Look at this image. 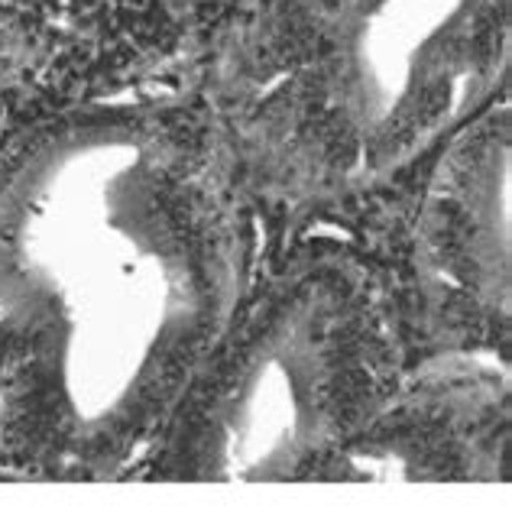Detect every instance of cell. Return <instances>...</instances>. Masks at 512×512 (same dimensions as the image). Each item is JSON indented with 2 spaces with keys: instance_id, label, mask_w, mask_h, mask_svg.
<instances>
[{
  "instance_id": "1",
  "label": "cell",
  "mask_w": 512,
  "mask_h": 512,
  "mask_svg": "<svg viewBox=\"0 0 512 512\" xmlns=\"http://www.w3.org/2000/svg\"><path fill=\"white\" fill-rule=\"evenodd\" d=\"M0 250L36 299L23 376L59 438L91 461L130 454L169 419L221 312L192 166L130 124L69 133L17 175Z\"/></svg>"
},
{
  "instance_id": "2",
  "label": "cell",
  "mask_w": 512,
  "mask_h": 512,
  "mask_svg": "<svg viewBox=\"0 0 512 512\" xmlns=\"http://www.w3.org/2000/svg\"><path fill=\"white\" fill-rule=\"evenodd\" d=\"M373 367L367 295L338 269L292 276L188 376L163 422L159 477H302L360 422Z\"/></svg>"
},
{
  "instance_id": "3",
  "label": "cell",
  "mask_w": 512,
  "mask_h": 512,
  "mask_svg": "<svg viewBox=\"0 0 512 512\" xmlns=\"http://www.w3.org/2000/svg\"><path fill=\"white\" fill-rule=\"evenodd\" d=\"M509 130L480 127L431 175L419 224V269L444 315L493 325L509 318Z\"/></svg>"
},
{
  "instance_id": "4",
  "label": "cell",
  "mask_w": 512,
  "mask_h": 512,
  "mask_svg": "<svg viewBox=\"0 0 512 512\" xmlns=\"http://www.w3.org/2000/svg\"><path fill=\"white\" fill-rule=\"evenodd\" d=\"M39 312L26 279L0 250V389L13 373H26L36 344Z\"/></svg>"
}]
</instances>
